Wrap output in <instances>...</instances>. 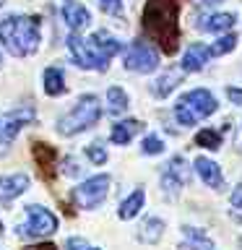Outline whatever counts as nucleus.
Masks as SVG:
<instances>
[{"label":"nucleus","mask_w":242,"mask_h":250,"mask_svg":"<svg viewBox=\"0 0 242 250\" xmlns=\"http://www.w3.org/2000/svg\"><path fill=\"white\" fill-rule=\"evenodd\" d=\"M161 229H164V222H161V219H146L143 227H141V232H138V240H141V242H148V245H154V242H159Z\"/></svg>","instance_id":"obj_22"},{"label":"nucleus","mask_w":242,"mask_h":250,"mask_svg":"<svg viewBox=\"0 0 242 250\" xmlns=\"http://www.w3.org/2000/svg\"><path fill=\"white\" fill-rule=\"evenodd\" d=\"M99 8L109 16H120L122 13V0H99Z\"/></svg>","instance_id":"obj_28"},{"label":"nucleus","mask_w":242,"mask_h":250,"mask_svg":"<svg viewBox=\"0 0 242 250\" xmlns=\"http://www.w3.org/2000/svg\"><path fill=\"white\" fill-rule=\"evenodd\" d=\"M62 19H65V23L73 31H81L86 23H89L91 16L78 0H65V3H62Z\"/></svg>","instance_id":"obj_12"},{"label":"nucleus","mask_w":242,"mask_h":250,"mask_svg":"<svg viewBox=\"0 0 242 250\" xmlns=\"http://www.w3.org/2000/svg\"><path fill=\"white\" fill-rule=\"evenodd\" d=\"M164 151V141L159 136H146L143 138V154H161Z\"/></svg>","instance_id":"obj_27"},{"label":"nucleus","mask_w":242,"mask_h":250,"mask_svg":"<svg viewBox=\"0 0 242 250\" xmlns=\"http://www.w3.org/2000/svg\"><path fill=\"white\" fill-rule=\"evenodd\" d=\"M180 0H148L143 8V31L164 52H175L180 42Z\"/></svg>","instance_id":"obj_1"},{"label":"nucleus","mask_w":242,"mask_h":250,"mask_svg":"<svg viewBox=\"0 0 242 250\" xmlns=\"http://www.w3.org/2000/svg\"><path fill=\"white\" fill-rule=\"evenodd\" d=\"M99 117H101V107H99L97 94H83V97L76 102V107L58 120V133L60 136H76V133H83V130L94 128Z\"/></svg>","instance_id":"obj_3"},{"label":"nucleus","mask_w":242,"mask_h":250,"mask_svg":"<svg viewBox=\"0 0 242 250\" xmlns=\"http://www.w3.org/2000/svg\"><path fill=\"white\" fill-rule=\"evenodd\" d=\"M237 47V34H224L216 39V44L211 47V55H226Z\"/></svg>","instance_id":"obj_25"},{"label":"nucleus","mask_w":242,"mask_h":250,"mask_svg":"<svg viewBox=\"0 0 242 250\" xmlns=\"http://www.w3.org/2000/svg\"><path fill=\"white\" fill-rule=\"evenodd\" d=\"M65 250H99V248H91L86 240L81 237H68L65 240Z\"/></svg>","instance_id":"obj_29"},{"label":"nucleus","mask_w":242,"mask_h":250,"mask_svg":"<svg viewBox=\"0 0 242 250\" xmlns=\"http://www.w3.org/2000/svg\"><path fill=\"white\" fill-rule=\"evenodd\" d=\"M44 91L50 94V97H60V94H65V78H62L60 68H47L44 70Z\"/></svg>","instance_id":"obj_20"},{"label":"nucleus","mask_w":242,"mask_h":250,"mask_svg":"<svg viewBox=\"0 0 242 250\" xmlns=\"http://www.w3.org/2000/svg\"><path fill=\"white\" fill-rule=\"evenodd\" d=\"M29 190V177L21 175V172H16V175H5L0 177V201H13L19 198V195H23Z\"/></svg>","instance_id":"obj_11"},{"label":"nucleus","mask_w":242,"mask_h":250,"mask_svg":"<svg viewBox=\"0 0 242 250\" xmlns=\"http://www.w3.org/2000/svg\"><path fill=\"white\" fill-rule=\"evenodd\" d=\"M68 50H70V55H73L76 65H81V68H86V70H107V68L99 62L97 55H94V50L89 47V42H86V39H81L78 34H70V37H68Z\"/></svg>","instance_id":"obj_10"},{"label":"nucleus","mask_w":242,"mask_h":250,"mask_svg":"<svg viewBox=\"0 0 242 250\" xmlns=\"http://www.w3.org/2000/svg\"><path fill=\"white\" fill-rule=\"evenodd\" d=\"M109 183H112L109 175H94V177L86 180V183H81L78 188H73V201L81 208H97L99 203L107 198Z\"/></svg>","instance_id":"obj_6"},{"label":"nucleus","mask_w":242,"mask_h":250,"mask_svg":"<svg viewBox=\"0 0 242 250\" xmlns=\"http://www.w3.org/2000/svg\"><path fill=\"white\" fill-rule=\"evenodd\" d=\"M195 172H198L201 180H203L208 188H222V183H224L222 167H219L216 162L206 159V156H198V159H195Z\"/></svg>","instance_id":"obj_13"},{"label":"nucleus","mask_w":242,"mask_h":250,"mask_svg":"<svg viewBox=\"0 0 242 250\" xmlns=\"http://www.w3.org/2000/svg\"><path fill=\"white\" fill-rule=\"evenodd\" d=\"M232 206L237 211H242V185H237V190L232 193Z\"/></svg>","instance_id":"obj_32"},{"label":"nucleus","mask_w":242,"mask_h":250,"mask_svg":"<svg viewBox=\"0 0 242 250\" xmlns=\"http://www.w3.org/2000/svg\"><path fill=\"white\" fill-rule=\"evenodd\" d=\"M187 183V164L182 156H172L167 169H164V185H167V190H172V188H180Z\"/></svg>","instance_id":"obj_14"},{"label":"nucleus","mask_w":242,"mask_h":250,"mask_svg":"<svg viewBox=\"0 0 242 250\" xmlns=\"http://www.w3.org/2000/svg\"><path fill=\"white\" fill-rule=\"evenodd\" d=\"M214 112H216V99L208 89H193L182 94L175 107V117L180 120V125H195Z\"/></svg>","instance_id":"obj_4"},{"label":"nucleus","mask_w":242,"mask_h":250,"mask_svg":"<svg viewBox=\"0 0 242 250\" xmlns=\"http://www.w3.org/2000/svg\"><path fill=\"white\" fill-rule=\"evenodd\" d=\"M195 144L203 146V148H211V151H216V148H222V133L206 128V130H201L198 136H195Z\"/></svg>","instance_id":"obj_24"},{"label":"nucleus","mask_w":242,"mask_h":250,"mask_svg":"<svg viewBox=\"0 0 242 250\" xmlns=\"http://www.w3.org/2000/svg\"><path fill=\"white\" fill-rule=\"evenodd\" d=\"M65 175H70V177H73V175H81V167H78V162H73L70 156L65 159Z\"/></svg>","instance_id":"obj_30"},{"label":"nucleus","mask_w":242,"mask_h":250,"mask_svg":"<svg viewBox=\"0 0 242 250\" xmlns=\"http://www.w3.org/2000/svg\"><path fill=\"white\" fill-rule=\"evenodd\" d=\"M86 156H89L94 164H104V162H107V151H104V146H101V144L86 146Z\"/></svg>","instance_id":"obj_26"},{"label":"nucleus","mask_w":242,"mask_h":250,"mask_svg":"<svg viewBox=\"0 0 242 250\" xmlns=\"http://www.w3.org/2000/svg\"><path fill=\"white\" fill-rule=\"evenodd\" d=\"M55 159H58V154H55L52 146L34 144V162L39 164V169H42L44 175H50V167H55Z\"/></svg>","instance_id":"obj_21"},{"label":"nucleus","mask_w":242,"mask_h":250,"mask_svg":"<svg viewBox=\"0 0 242 250\" xmlns=\"http://www.w3.org/2000/svg\"><path fill=\"white\" fill-rule=\"evenodd\" d=\"M143 201H146V193H143V188H138V190H133L128 198H125L120 203V219H133V216H138V211L141 206H143Z\"/></svg>","instance_id":"obj_19"},{"label":"nucleus","mask_w":242,"mask_h":250,"mask_svg":"<svg viewBox=\"0 0 242 250\" xmlns=\"http://www.w3.org/2000/svg\"><path fill=\"white\" fill-rule=\"evenodd\" d=\"M180 81H182V73H180V70H167V73H161V76L151 83V94H154V97H159V99H164L167 94L175 91V86H177Z\"/></svg>","instance_id":"obj_17"},{"label":"nucleus","mask_w":242,"mask_h":250,"mask_svg":"<svg viewBox=\"0 0 242 250\" xmlns=\"http://www.w3.org/2000/svg\"><path fill=\"white\" fill-rule=\"evenodd\" d=\"M0 42L16 58H26L39 47V19L31 16H8L0 21Z\"/></svg>","instance_id":"obj_2"},{"label":"nucleus","mask_w":242,"mask_h":250,"mask_svg":"<svg viewBox=\"0 0 242 250\" xmlns=\"http://www.w3.org/2000/svg\"><path fill=\"white\" fill-rule=\"evenodd\" d=\"M107 102H109V112L112 115H120L128 109V94H125V89H120V86H109Z\"/></svg>","instance_id":"obj_23"},{"label":"nucleus","mask_w":242,"mask_h":250,"mask_svg":"<svg viewBox=\"0 0 242 250\" xmlns=\"http://www.w3.org/2000/svg\"><path fill=\"white\" fill-rule=\"evenodd\" d=\"M3 232H5V229H3V222H0V234H3Z\"/></svg>","instance_id":"obj_35"},{"label":"nucleus","mask_w":242,"mask_h":250,"mask_svg":"<svg viewBox=\"0 0 242 250\" xmlns=\"http://www.w3.org/2000/svg\"><path fill=\"white\" fill-rule=\"evenodd\" d=\"M125 68L136 70V73H151L159 68V52L146 42H133L128 55H125Z\"/></svg>","instance_id":"obj_8"},{"label":"nucleus","mask_w":242,"mask_h":250,"mask_svg":"<svg viewBox=\"0 0 242 250\" xmlns=\"http://www.w3.org/2000/svg\"><path fill=\"white\" fill-rule=\"evenodd\" d=\"M141 128H143V123H138V120H122L112 128V141L117 146H125V144H130V138L136 136Z\"/></svg>","instance_id":"obj_18"},{"label":"nucleus","mask_w":242,"mask_h":250,"mask_svg":"<svg viewBox=\"0 0 242 250\" xmlns=\"http://www.w3.org/2000/svg\"><path fill=\"white\" fill-rule=\"evenodd\" d=\"M34 117H37V112L31 107H19V109H13V112L0 115V154H5V148L16 138V133H19L23 125H29Z\"/></svg>","instance_id":"obj_7"},{"label":"nucleus","mask_w":242,"mask_h":250,"mask_svg":"<svg viewBox=\"0 0 242 250\" xmlns=\"http://www.w3.org/2000/svg\"><path fill=\"white\" fill-rule=\"evenodd\" d=\"M211 58V50L208 47H203V44H190L187 47V52L182 55V70H201V68H206V62Z\"/></svg>","instance_id":"obj_16"},{"label":"nucleus","mask_w":242,"mask_h":250,"mask_svg":"<svg viewBox=\"0 0 242 250\" xmlns=\"http://www.w3.org/2000/svg\"><path fill=\"white\" fill-rule=\"evenodd\" d=\"M86 42H89V47L94 50V55H97L99 58V62L101 65H109V58H112V55H117L122 50V42H117V39L109 34V31H104V29H99V31H94V34L86 39Z\"/></svg>","instance_id":"obj_9"},{"label":"nucleus","mask_w":242,"mask_h":250,"mask_svg":"<svg viewBox=\"0 0 242 250\" xmlns=\"http://www.w3.org/2000/svg\"><path fill=\"white\" fill-rule=\"evenodd\" d=\"M203 5H216V3H222V0H201Z\"/></svg>","instance_id":"obj_34"},{"label":"nucleus","mask_w":242,"mask_h":250,"mask_svg":"<svg viewBox=\"0 0 242 250\" xmlns=\"http://www.w3.org/2000/svg\"><path fill=\"white\" fill-rule=\"evenodd\" d=\"M226 97H229V102H234V104H242V89L229 86V89H226Z\"/></svg>","instance_id":"obj_31"},{"label":"nucleus","mask_w":242,"mask_h":250,"mask_svg":"<svg viewBox=\"0 0 242 250\" xmlns=\"http://www.w3.org/2000/svg\"><path fill=\"white\" fill-rule=\"evenodd\" d=\"M0 5H3V0H0Z\"/></svg>","instance_id":"obj_36"},{"label":"nucleus","mask_w":242,"mask_h":250,"mask_svg":"<svg viewBox=\"0 0 242 250\" xmlns=\"http://www.w3.org/2000/svg\"><path fill=\"white\" fill-rule=\"evenodd\" d=\"M58 229V216L44 206H26V222L19 227L21 237H47Z\"/></svg>","instance_id":"obj_5"},{"label":"nucleus","mask_w":242,"mask_h":250,"mask_svg":"<svg viewBox=\"0 0 242 250\" xmlns=\"http://www.w3.org/2000/svg\"><path fill=\"white\" fill-rule=\"evenodd\" d=\"M234 21H237L234 13H214V16H203V19H198L195 29H201V31H226V29L234 26Z\"/></svg>","instance_id":"obj_15"},{"label":"nucleus","mask_w":242,"mask_h":250,"mask_svg":"<svg viewBox=\"0 0 242 250\" xmlns=\"http://www.w3.org/2000/svg\"><path fill=\"white\" fill-rule=\"evenodd\" d=\"M29 250H58V248L50 245V242H42V245H34V248H29Z\"/></svg>","instance_id":"obj_33"}]
</instances>
